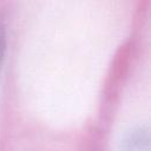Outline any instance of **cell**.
<instances>
[{
    "instance_id": "cell-1",
    "label": "cell",
    "mask_w": 151,
    "mask_h": 151,
    "mask_svg": "<svg viewBox=\"0 0 151 151\" xmlns=\"http://www.w3.org/2000/svg\"><path fill=\"white\" fill-rule=\"evenodd\" d=\"M5 52H6V29L2 20L0 19V70L4 63Z\"/></svg>"
}]
</instances>
